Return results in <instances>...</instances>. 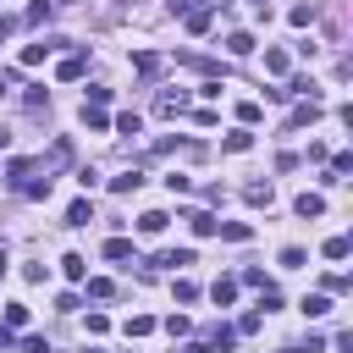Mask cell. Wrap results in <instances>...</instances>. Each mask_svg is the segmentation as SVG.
<instances>
[{
  "instance_id": "obj_12",
  "label": "cell",
  "mask_w": 353,
  "mask_h": 353,
  "mask_svg": "<svg viewBox=\"0 0 353 353\" xmlns=\"http://www.w3.org/2000/svg\"><path fill=\"white\" fill-rule=\"evenodd\" d=\"M143 188V171H121V176H110V193H138Z\"/></svg>"
},
{
  "instance_id": "obj_8",
  "label": "cell",
  "mask_w": 353,
  "mask_h": 353,
  "mask_svg": "<svg viewBox=\"0 0 353 353\" xmlns=\"http://www.w3.org/2000/svg\"><path fill=\"white\" fill-rule=\"evenodd\" d=\"M243 199H248V204H265V210H270V204H276V188H270V182H248V188H243Z\"/></svg>"
},
{
  "instance_id": "obj_26",
  "label": "cell",
  "mask_w": 353,
  "mask_h": 353,
  "mask_svg": "<svg viewBox=\"0 0 353 353\" xmlns=\"http://www.w3.org/2000/svg\"><path fill=\"white\" fill-rule=\"evenodd\" d=\"M50 11H55V6H50V0H33V6H28V17H22V22H33V28H39V22H50Z\"/></svg>"
},
{
  "instance_id": "obj_21",
  "label": "cell",
  "mask_w": 353,
  "mask_h": 353,
  "mask_svg": "<svg viewBox=\"0 0 353 353\" xmlns=\"http://www.w3.org/2000/svg\"><path fill=\"white\" fill-rule=\"evenodd\" d=\"M50 188H55L50 176H28V182H22V193H28V199H50Z\"/></svg>"
},
{
  "instance_id": "obj_10",
  "label": "cell",
  "mask_w": 353,
  "mask_h": 353,
  "mask_svg": "<svg viewBox=\"0 0 353 353\" xmlns=\"http://www.w3.org/2000/svg\"><path fill=\"white\" fill-rule=\"evenodd\" d=\"M210 28H215V11H210V6L188 11V33H210Z\"/></svg>"
},
{
  "instance_id": "obj_37",
  "label": "cell",
  "mask_w": 353,
  "mask_h": 353,
  "mask_svg": "<svg viewBox=\"0 0 353 353\" xmlns=\"http://www.w3.org/2000/svg\"><path fill=\"white\" fill-rule=\"evenodd\" d=\"M165 331H171V336H188V331H193V320H188V314H171V320H165Z\"/></svg>"
},
{
  "instance_id": "obj_20",
  "label": "cell",
  "mask_w": 353,
  "mask_h": 353,
  "mask_svg": "<svg viewBox=\"0 0 353 353\" xmlns=\"http://www.w3.org/2000/svg\"><path fill=\"white\" fill-rule=\"evenodd\" d=\"M226 50H232V55H248V50H254V33H243V28L226 33Z\"/></svg>"
},
{
  "instance_id": "obj_27",
  "label": "cell",
  "mask_w": 353,
  "mask_h": 353,
  "mask_svg": "<svg viewBox=\"0 0 353 353\" xmlns=\"http://www.w3.org/2000/svg\"><path fill=\"white\" fill-rule=\"evenodd\" d=\"M287 66H292V61H287V50H265V72H276V77H281Z\"/></svg>"
},
{
  "instance_id": "obj_17",
  "label": "cell",
  "mask_w": 353,
  "mask_h": 353,
  "mask_svg": "<svg viewBox=\"0 0 353 353\" xmlns=\"http://www.w3.org/2000/svg\"><path fill=\"white\" fill-rule=\"evenodd\" d=\"M88 221H94V204H88V199H77V204L66 210V226H88Z\"/></svg>"
},
{
  "instance_id": "obj_2",
  "label": "cell",
  "mask_w": 353,
  "mask_h": 353,
  "mask_svg": "<svg viewBox=\"0 0 353 353\" xmlns=\"http://www.w3.org/2000/svg\"><path fill=\"white\" fill-rule=\"evenodd\" d=\"M154 110H160V116H182V110H188V94H182V88H160Z\"/></svg>"
},
{
  "instance_id": "obj_30",
  "label": "cell",
  "mask_w": 353,
  "mask_h": 353,
  "mask_svg": "<svg viewBox=\"0 0 353 353\" xmlns=\"http://www.w3.org/2000/svg\"><path fill=\"white\" fill-rule=\"evenodd\" d=\"M110 292H116L110 276H88V298H110Z\"/></svg>"
},
{
  "instance_id": "obj_29",
  "label": "cell",
  "mask_w": 353,
  "mask_h": 353,
  "mask_svg": "<svg viewBox=\"0 0 353 353\" xmlns=\"http://www.w3.org/2000/svg\"><path fill=\"white\" fill-rule=\"evenodd\" d=\"M303 259H309V254H303V248H298V243H287V248H281V270H298V265H303Z\"/></svg>"
},
{
  "instance_id": "obj_24",
  "label": "cell",
  "mask_w": 353,
  "mask_h": 353,
  "mask_svg": "<svg viewBox=\"0 0 353 353\" xmlns=\"http://www.w3.org/2000/svg\"><path fill=\"white\" fill-rule=\"evenodd\" d=\"M28 325V303H6V331H22Z\"/></svg>"
},
{
  "instance_id": "obj_3",
  "label": "cell",
  "mask_w": 353,
  "mask_h": 353,
  "mask_svg": "<svg viewBox=\"0 0 353 353\" xmlns=\"http://www.w3.org/2000/svg\"><path fill=\"white\" fill-rule=\"evenodd\" d=\"M292 210H298L303 221H320V215H325V199H320V193H298V199H292Z\"/></svg>"
},
{
  "instance_id": "obj_13",
  "label": "cell",
  "mask_w": 353,
  "mask_h": 353,
  "mask_svg": "<svg viewBox=\"0 0 353 353\" xmlns=\"http://www.w3.org/2000/svg\"><path fill=\"white\" fill-rule=\"evenodd\" d=\"M138 232H143V237L165 232V210H143V215H138Z\"/></svg>"
},
{
  "instance_id": "obj_42",
  "label": "cell",
  "mask_w": 353,
  "mask_h": 353,
  "mask_svg": "<svg viewBox=\"0 0 353 353\" xmlns=\"http://www.w3.org/2000/svg\"><path fill=\"white\" fill-rule=\"evenodd\" d=\"M0 353H11V331L6 325H0Z\"/></svg>"
},
{
  "instance_id": "obj_19",
  "label": "cell",
  "mask_w": 353,
  "mask_h": 353,
  "mask_svg": "<svg viewBox=\"0 0 353 353\" xmlns=\"http://www.w3.org/2000/svg\"><path fill=\"white\" fill-rule=\"evenodd\" d=\"M303 314H309V320L331 314V298H325V292H309V298H303Z\"/></svg>"
},
{
  "instance_id": "obj_35",
  "label": "cell",
  "mask_w": 353,
  "mask_h": 353,
  "mask_svg": "<svg viewBox=\"0 0 353 353\" xmlns=\"http://www.w3.org/2000/svg\"><path fill=\"white\" fill-rule=\"evenodd\" d=\"M237 281H243V287H270V281H265V270H259V265H248V270H243V276H237Z\"/></svg>"
},
{
  "instance_id": "obj_32",
  "label": "cell",
  "mask_w": 353,
  "mask_h": 353,
  "mask_svg": "<svg viewBox=\"0 0 353 353\" xmlns=\"http://www.w3.org/2000/svg\"><path fill=\"white\" fill-rule=\"evenodd\" d=\"M149 331H154L149 314H127V336H149Z\"/></svg>"
},
{
  "instance_id": "obj_36",
  "label": "cell",
  "mask_w": 353,
  "mask_h": 353,
  "mask_svg": "<svg viewBox=\"0 0 353 353\" xmlns=\"http://www.w3.org/2000/svg\"><path fill=\"white\" fill-rule=\"evenodd\" d=\"M105 331H110V314L94 309V314H88V336H105Z\"/></svg>"
},
{
  "instance_id": "obj_33",
  "label": "cell",
  "mask_w": 353,
  "mask_h": 353,
  "mask_svg": "<svg viewBox=\"0 0 353 353\" xmlns=\"http://www.w3.org/2000/svg\"><path fill=\"white\" fill-rule=\"evenodd\" d=\"M116 132H143V116H138V110H127V116H116Z\"/></svg>"
},
{
  "instance_id": "obj_7",
  "label": "cell",
  "mask_w": 353,
  "mask_h": 353,
  "mask_svg": "<svg viewBox=\"0 0 353 353\" xmlns=\"http://www.w3.org/2000/svg\"><path fill=\"white\" fill-rule=\"evenodd\" d=\"M160 66H165V61H160L154 50H138V55H132V72H138V77H154Z\"/></svg>"
},
{
  "instance_id": "obj_16",
  "label": "cell",
  "mask_w": 353,
  "mask_h": 353,
  "mask_svg": "<svg viewBox=\"0 0 353 353\" xmlns=\"http://www.w3.org/2000/svg\"><path fill=\"white\" fill-rule=\"evenodd\" d=\"M83 127H88V132H105V127H110V116H105L99 105H83Z\"/></svg>"
},
{
  "instance_id": "obj_22",
  "label": "cell",
  "mask_w": 353,
  "mask_h": 353,
  "mask_svg": "<svg viewBox=\"0 0 353 353\" xmlns=\"http://www.w3.org/2000/svg\"><path fill=\"white\" fill-rule=\"evenodd\" d=\"M132 254H138V248H132L127 237H110V243H105V259H132Z\"/></svg>"
},
{
  "instance_id": "obj_11",
  "label": "cell",
  "mask_w": 353,
  "mask_h": 353,
  "mask_svg": "<svg viewBox=\"0 0 353 353\" xmlns=\"http://www.w3.org/2000/svg\"><path fill=\"white\" fill-rule=\"evenodd\" d=\"M221 149H226V154H248V149H254V132H248V127H243V132H226Z\"/></svg>"
},
{
  "instance_id": "obj_40",
  "label": "cell",
  "mask_w": 353,
  "mask_h": 353,
  "mask_svg": "<svg viewBox=\"0 0 353 353\" xmlns=\"http://www.w3.org/2000/svg\"><path fill=\"white\" fill-rule=\"evenodd\" d=\"M17 33V17H0V39H11Z\"/></svg>"
},
{
  "instance_id": "obj_44",
  "label": "cell",
  "mask_w": 353,
  "mask_h": 353,
  "mask_svg": "<svg viewBox=\"0 0 353 353\" xmlns=\"http://www.w3.org/2000/svg\"><path fill=\"white\" fill-rule=\"evenodd\" d=\"M50 6H72V0H50Z\"/></svg>"
},
{
  "instance_id": "obj_43",
  "label": "cell",
  "mask_w": 353,
  "mask_h": 353,
  "mask_svg": "<svg viewBox=\"0 0 353 353\" xmlns=\"http://www.w3.org/2000/svg\"><path fill=\"white\" fill-rule=\"evenodd\" d=\"M6 143H11V132H6V127H0V149H6Z\"/></svg>"
},
{
  "instance_id": "obj_14",
  "label": "cell",
  "mask_w": 353,
  "mask_h": 353,
  "mask_svg": "<svg viewBox=\"0 0 353 353\" xmlns=\"http://www.w3.org/2000/svg\"><path fill=\"white\" fill-rule=\"evenodd\" d=\"M188 226H193L199 237H215V226H221V221H215L210 210H193V215H188Z\"/></svg>"
},
{
  "instance_id": "obj_6",
  "label": "cell",
  "mask_w": 353,
  "mask_h": 353,
  "mask_svg": "<svg viewBox=\"0 0 353 353\" xmlns=\"http://www.w3.org/2000/svg\"><path fill=\"white\" fill-rule=\"evenodd\" d=\"M210 298H215V309H226V303L237 298V276H221V281H210Z\"/></svg>"
},
{
  "instance_id": "obj_41",
  "label": "cell",
  "mask_w": 353,
  "mask_h": 353,
  "mask_svg": "<svg viewBox=\"0 0 353 353\" xmlns=\"http://www.w3.org/2000/svg\"><path fill=\"white\" fill-rule=\"evenodd\" d=\"M17 83V72H0V99H6V88Z\"/></svg>"
},
{
  "instance_id": "obj_45",
  "label": "cell",
  "mask_w": 353,
  "mask_h": 353,
  "mask_svg": "<svg viewBox=\"0 0 353 353\" xmlns=\"http://www.w3.org/2000/svg\"><path fill=\"white\" fill-rule=\"evenodd\" d=\"M83 353H105V347H83Z\"/></svg>"
},
{
  "instance_id": "obj_4",
  "label": "cell",
  "mask_w": 353,
  "mask_h": 353,
  "mask_svg": "<svg viewBox=\"0 0 353 353\" xmlns=\"http://www.w3.org/2000/svg\"><path fill=\"white\" fill-rule=\"evenodd\" d=\"M182 265H193V248H165V254H154V270H182Z\"/></svg>"
},
{
  "instance_id": "obj_38",
  "label": "cell",
  "mask_w": 353,
  "mask_h": 353,
  "mask_svg": "<svg viewBox=\"0 0 353 353\" xmlns=\"http://www.w3.org/2000/svg\"><path fill=\"white\" fill-rule=\"evenodd\" d=\"M83 105H99V110H105V105H110V88H99V83H94V88H88V99H83Z\"/></svg>"
},
{
  "instance_id": "obj_1",
  "label": "cell",
  "mask_w": 353,
  "mask_h": 353,
  "mask_svg": "<svg viewBox=\"0 0 353 353\" xmlns=\"http://www.w3.org/2000/svg\"><path fill=\"white\" fill-rule=\"evenodd\" d=\"M83 72H88V50H72V55H61V66H55V77H61V83H77Z\"/></svg>"
},
{
  "instance_id": "obj_18",
  "label": "cell",
  "mask_w": 353,
  "mask_h": 353,
  "mask_svg": "<svg viewBox=\"0 0 353 353\" xmlns=\"http://www.w3.org/2000/svg\"><path fill=\"white\" fill-rule=\"evenodd\" d=\"M320 254H325V259H347V254H353V243L336 232V237H325V248H320Z\"/></svg>"
},
{
  "instance_id": "obj_5",
  "label": "cell",
  "mask_w": 353,
  "mask_h": 353,
  "mask_svg": "<svg viewBox=\"0 0 353 353\" xmlns=\"http://www.w3.org/2000/svg\"><path fill=\"white\" fill-rule=\"evenodd\" d=\"M314 116H320V99H303V105H298V110L287 116V132H298V127H309Z\"/></svg>"
},
{
  "instance_id": "obj_39",
  "label": "cell",
  "mask_w": 353,
  "mask_h": 353,
  "mask_svg": "<svg viewBox=\"0 0 353 353\" xmlns=\"http://www.w3.org/2000/svg\"><path fill=\"white\" fill-rule=\"evenodd\" d=\"M22 353H55V347H50L44 336H22Z\"/></svg>"
},
{
  "instance_id": "obj_15",
  "label": "cell",
  "mask_w": 353,
  "mask_h": 353,
  "mask_svg": "<svg viewBox=\"0 0 353 353\" xmlns=\"http://www.w3.org/2000/svg\"><path fill=\"white\" fill-rule=\"evenodd\" d=\"M287 22H292V28H309V22H314V0H298V6L287 11Z\"/></svg>"
},
{
  "instance_id": "obj_46",
  "label": "cell",
  "mask_w": 353,
  "mask_h": 353,
  "mask_svg": "<svg viewBox=\"0 0 353 353\" xmlns=\"http://www.w3.org/2000/svg\"><path fill=\"white\" fill-rule=\"evenodd\" d=\"M176 353H182V347H176Z\"/></svg>"
},
{
  "instance_id": "obj_23",
  "label": "cell",
  "mask_w": 353,
  "mask_h": 353,
  "mask_svg": "<svg viewBox=\"0 0 353 353\" xmlns=\"http://www.w3.org/2000/svg\"><path fill=\"white\" fill-rule=\"evenodd\" d=\"M61 270H66L72 281H83V276H88V259H83V254H66V259H61Z\"/></svg>"
},
{
  "instance_id": "obj_25",
  "label": "cell",
  "mask_w": 353,
  "mask_h": 353,
  "mask_svg": "<svg viewBox=\"0 0 353 353\" xmlns=\"http://www.w3.org/2000/svg\"><path fill=\"white\" fill-rule=\"evenodd\" d=\"M259 325H265V314H259V309H248V314H243V320H237V325H232V331H237V336H254V331H259Z\"/></svg>"
},
{
  "instance_id": "obj_31",
  "label": "cell",
  "mask_w": 353,
  "mask_h": 353,
  "mask_svg": "<svg viewBox=\"0 0 353 353\" xmlns=\"http://www.w3.org/2000/svg\"><path fill=\"white\" fill-rule=\"evenodd\" d=\"M171 292H176V303H193V298H199V281H188V276H176V287H171Z\"/></svg>"
},
{
  "instance_id": "obj_28",
  "label": "cell",
  "mask_w": 353,
  "mask_h": 353,
  "mask_svg": "<svg viewBox=\"0 0 353 353\" xmlns=\"http://www.w3.org/2000/svg\"><path fill=\"white\" fill-rule=\"evenodd\" d=\"M259 116H265V110H259V99H243V105H237V121H243V127H254Z\"/></svg>"
},
{
  "instance_id": "obj_34",
  "label": "cell",
  "mask_w": 353,
  "mask_h": 353,
  "mask_svg": "<svg viewBox=\"0 0 353 353\" xmlns=\"http://www.w3.org/2000/svg\"><path fill=\"white\" fill-rule=\"evenodd\" d=\"M347 287H353L347 276H325V281H320V292H325V298H336V292H347Z\"/></svg>"
},
{
  "instance_id": "obj_9",
  "label": "cell",
  "mask_w": 353,
  "mask_h": 353,
  "mask_svg": "<svg viewBox=\"0 0 353 353\" xmlns=\"http://www.w3.org/2000/svg\"><path fill=\"white\" fill-rule=\"evenodd\" d=\"M215 232H221L226 243H248V237H254V226H248V221H221Z\"/></svg>"
}]
</instances>
